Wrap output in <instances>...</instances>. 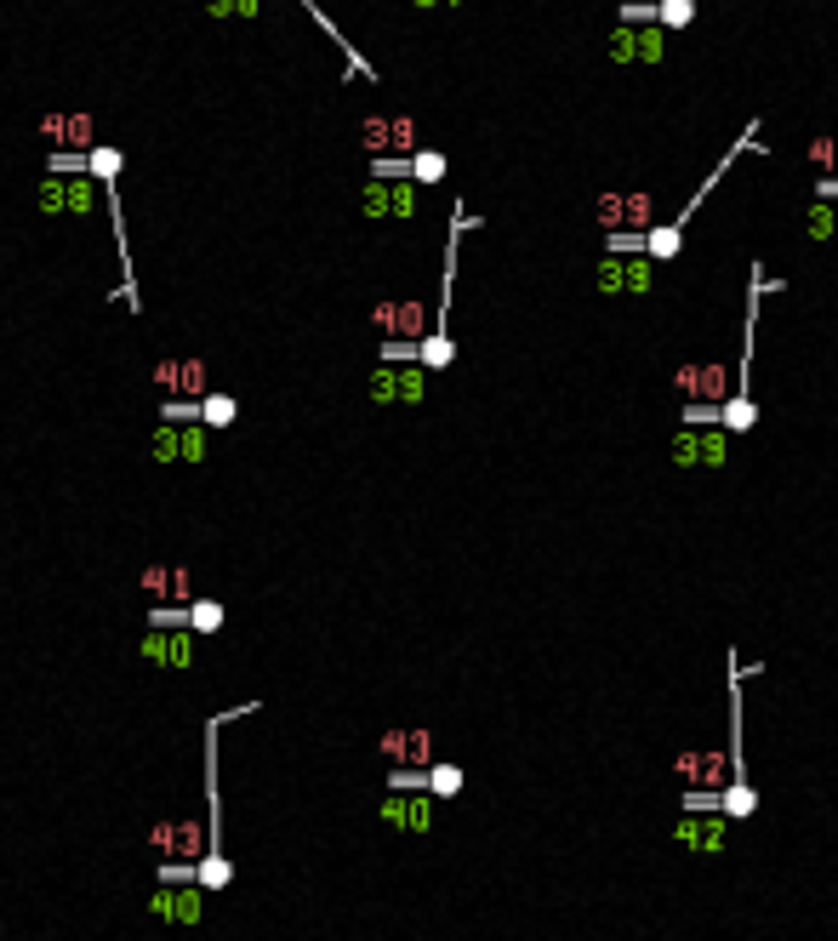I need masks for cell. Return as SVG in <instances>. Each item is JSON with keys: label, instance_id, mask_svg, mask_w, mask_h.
Wrapping results in <instances>:
<instances>
[{"label": "cell", "instance_id": "7c38bea8", "mask_svg": "<svg viewBox=\"0 0 838 941\" xmlns=\"http://www.w3.org/2000/svg\"><path fill=\"white\" fill-rule=\"evenodd\" d=\"M206 896L212 890H200V884H155L148 890V913H155L160 925L194 930V925H206Z\"/></svg>", "mask_w": 838, "mask_h": 941}, {"label": "cell", "instance_id": "4fadbf2b", "mask_svg": "<svg viewBox=\"0 0 838 941\" xmlns=\"http://www.w3.org/2000/svg\"><path fill=\"white\" fill-rule=\"evenodd\" d=\"M434 794H428V787H417V794H394V787H388V794L383 799H376V822H388L394 833H434Z\"/></svg>", "mask_w": 838, "mask_h": 941}, {"label": "cell", "instance_id": "d4e9b609", "mask_svg": "<svg viewBox=\"0 0 838 941\" xmlns=\"http://www.w3.org/2000/svg\"><path fill=\"white\" fill-rule=\"evenodd\" d=\"M194 884H200V890H228V884H235V861H228L223 850L200 856V873H194Z\"/></svg>", "mask_w": 838, "mask_h": 941}, {"label": "cell", "instance_id": "30bf717a", "mask_svg": "<svg viewBox=\"0 0 838 941\" xmlns=\"http://www.w3.org/2000/svg\"><path fill=\"white\" fill-rule=\"evenodd\" d=\"M673 845L696 850V856H725L730 850V817H725V810H679Z\"/></svg>", "mask_w": 838, "mask_h": 941}, {"label": "cell", "instance_id": "7a4b0ae2", "mask_svg": "<svg viewBox=\"0 0 838 941\" xmlns=\"http://www.w3.org/2000/svg\"><path fill=\"white\" fill-rule=\"evenodd\" d=\"M604 63H616V69H633V63L662 69L668 63V29H662V23H616V29L604 35Z\"/></svg>", "mask_w": 838, "mask_h": 941}, {"label": "cell", "instance_id": "ab89813d", "mask_svg": "<svg viewBox=\"0 0 838 941\" xmlns=\"http://www.w3.org/2000/svg\"><path fill=\"white\" fill-rule=\"evenodd\" d=\"M816 200H838V171H827V177H816V189H810Z\"/></svg>", "mask_w": 838, "mask_h": 941}, {"label": "cell", "instance_id": "d6a6232c", "mask_svg": "<svg viewBox=\"0 0 838 941\" xmlns=\"http://www.w3.org/2000/svg\"><path fill=\"white\" fill-rule=\"evenodd\" d=\"M160 422H177V428H183V422H206V417H200V400L166 394V400H160Z\"/></svg>", "mask_w": 838, "mask_h": 941}, {"label": "cell", "instance_id": "4dcf8cb0", "mask_svg": "<svg viewBox=\"0 0 838 941\" xmlns=\"http://www.w3.org/2000/svg\"><path fill=\"white\" fill-rule=\"evenodd\" d=\"M212 456V422H183V463H206Z\"/></svg>", "mask_w": 838, "mask_h": 941}, {"label": "cell", "instance_id": "ac0fdd59", "mask_svg": "<svg viewBox=\"0 0 838 941\" xmlns=\"http://www.w3.org/2000/svg\"><path fill=\"white\" fill-rule=\"evenodd\" d=\"M360 148H366L371 160L394 155V115H366L360 120Z\"/></svg>", "mask_w": 838, "mask_h": 941}, {"label": "cell", "instance_id": "74e56055", "mask_svg": "<svg viewBox=\"0 0 838 941\" xmlns=\"http://www.w3.org/2000/svg\"><path fill=\"white\" fill-rule=\"evenodd\" d=\"M616 23H656V0H622Z\"/></svg>", "mask_w": 838, "mask_h": 941}, {"label": "cell", "instance_id": "cb8c5ba5", "mask_svg": "<svg viewBox=\"0 0 838 941\" xmlns=\"http://www.w3.org/2000/svg\"><path fill=\"white\" fill-rule=\"evenodd\" d=\"M223 622H228V610H223V599H206L200 594L194 605H189V628L206 640V633H223Z\"/></svg>", "mask_w": 838, "mask_h": 941}, {"label": "cell", "instance_id": "9a60e30c", "mask_svg": "<svg viewBox=\"0 0 838 941\" xmlns=\"http://www.w3.org/2000/svg\"><path fill=\"white\" fill-rule=\"evenodd\" d=\"M376 753H383L388 765L428 771V765H434V730H383V736H376Z\"/></svg>", "mask_w": 838, "mask_h": 941}, {"label": "cell", "instance_id": "4316f807", "mask_svg": "<svg viewBox=\"0 0 838 941\" xmlns=\"http://www.w3.org/2000/svg\"><path fill=\"white\" fill-rule=\"evenodd\" d=\"M656 23H662L668 35L691 29V23H696V0H656Z\"/></svg>", "mask_w": 838, "mask_h": 941}, {"label": "cell", "instance_id": "d590c367", "mask_svg": "<svg viewBox=\"0 0 838 941\" xmlns=\"http://www.w3.org/2000/svg\"><path fill=\"white\" fill-rule=\"evenodd\" d=\"M155 389L160 394H183V360H155Z\"/></svg>", "mask_w": 838, "mask_h": 941}, {"label": "cell", "instance_id": "1f68e13d", "mask_svg": "<svg viewBox=\"0 0 838 941\" xmlns=\"http://www.w3.org/2000/svg\"><path fill=\"white\" fill-rule=\"evenodd\" d=\"M206 394H212V366L189 354L183 360V400H206Z\"/></svg>", "mask_w": 838, "mask_h": 941}, {"label": "cell", "instance_id": "8d00e7d4", "mask_svg": "<svg viewBox=\"0 0 838 941\" xmlns=\"http://www.w3.org/2000/svg\"><path fill=\"white\" fill-rule=\"evenodd\" d=\"M148 628H189V605H155L148 610Z\"/></svg>", "mask_w": 838, "mask_h": 941}, {"label": "cell", "instance_id": "f35d334b", "mask_svg": "<svg viewBox=\"0 0 838 941\" xmlns=\"http://www.w3.org/2000/svg\"><path fill=\"white\" fill-rule=\"evenodd\" d=\"M206 17H217V23L240 17V0H206Z\"/></svg>", "mask_w": 838, "mask_h": 941}, {"label": "cell", "instance_id": "b9f144b4", "mask_svg": "<svg viewBox=\"0 0 838 941\" xmlns=\"http://www.w3.org/2000/svg\"><path fill=\"white\" fill-rule=\"evenodd\" d=\"M616 7H622V0H616Z\"/></svg>", "mask_w": 838, "mask_h": 941}, {"label": "cell", "instance_id": "484cf974", "mask_svg": "<svg viewBox=\"0 0 838 941\" xmlns=\"http://www.w3.org/2000/svg\"><path fill=\"white\" fill-rule=\"evenodd\" d=\"M451 360H456V343H451V337L428 332V337L417 343V366H428V371H445Z\"/></svg>", "mask_w": 838, "mask_h": 941}, {"label": "cell", "instance_id": "f1b7e54d", "mask_svg": "<svg viewBox=\"0 0 838 941\" xmlns=\"http://www.w3.org/2000/svg\"><path fill=\"white\" fill-rule=\"evenodd\" d=\"M86 171L97 177V183H115V177L125 171V155H120V148H109V143H97L92 155H86Z\"/></svg>", "mask_w": 838, "mask_h": 941}, {"label": "cell", "instance_id": "8fae6325", "mask_svg": "<svg viewBox=\"0 0 838 941\" xmlns=\"http://www.w3.org/2000/svg\"><path fill=\"white\" fill-rule=\"evenodd\" d=\"M148 850L177 856V861H200V856H212V822H189V817L155 822L148 827Z\"/></svg>", "mask_w": 838, "mask_h": 941}, {"label": "cell", "instance_id": "52a82bcc", "mask_svg": "<svg viewBox=\"0 0 838 941\" xmlns=\"http://www.w3.org/2000/svg\"><path fill=\"white\" fill-rule=\"evenodd\" d=\"M673 776H684V787H730V782H747V771L735 765L730 748H679L673 753Z\"/></svg>", "mask_w": 838, "mask_h": 941}, {"label": "cell", "instance_id": "ba28073f", "mask_svg": "<svg viewBox=\"0 0 838 941\" xmlns=\"http://www.w3.org/2000/svg\"><path fill=\"white\" fill-rule=\"evenodd\" d=\"M35 138L52 143V155H92L97 148V120L86 109H52L35 120Z\"/></svg>", "mask_w": 838, "mask_h": 941}, {"label": "cell", "instance_id": "ffe728a7", "mask_svg": "<svg viewBox=\"0 0 838 941\" xmlns=\"http://www.w3.org/2000/svg\"><path fill=\"white\" fill-rule=\"evenodd\" d=\"M148 463H160V468L183 463V428H177V422H160L155 434H148Z\"/></svg>", "mask_w": 838, "mask_h": 941}, {"label": "cell", "instance_id": "5bb4252c", "mask_svg": "<svg viewBox=\"0 0 838 941\" xmlns=\"http://www.w3.org/2000/svg\"><path fill=\"white\" fill-rule=\"evenodd\" d=\"M673 394L679 400H730L735 394V371L730 366H714V360H691L673 371Z\"/></svg>", "mask_w": 838, "mask_h": 941}, {"label": "cell", "instance_id": "60d3db41", "mask_svg": "<svg viewBox=\"0 0 838 941\" xmlns=\"http://www.w3.org/2000/svg\"><path fill=\"white\" fill-rule=\"evenodd\" d=\"M417 12H440V7H463V0H411Z\"/></svg>", "mask_w": 838, "mask_h": 941}, {"label": "cell", "instance_id": "3957f363", "mask_svg": "<svg viewBox=\"0 0 838 941\" xmlns=\"http://www.w3.org/2000/svg\"><path fill=\"white\" fill-rule=\"evenodd\" d=\"M371 325L383 343H422L434 332V309L422 297H383V302H371Z\"/></svg>", "mask_w": 838, "mask_h": 941}, {"label": "cell", "instance_id": "d6986e66", "mask_svg": "<svg viewBox=\"0 0 838 941\" xmlns=\"http://www.w3.org/2000/svg\"><path fill=\"white\" fill-rule=\"evenodd\" d=\"M804 235L810 240H838V200H816L810 194V206H804Z\"/></svg>", "mask_w": 838, "mask_h": 941}, {"label": "cell", "instance_id": "44dd1931", "mask_svg": "<svg viewBox=\"0 0 838 941\" xmlns=\"http://www.w3.org/2000/svg\"><path fill=\"white\" fill-rule=\"evenodd\" d=\"M463 787H468L463 765H451V759H434V765H428V794H434V799H456Z\"/></svg>", "mask_w": 838, "mask_h": 941}, {"label": "cell", "instance_id": "5b68a950", "mask_svg": "<svg viewBox=\"0 0 838 941\" xmlns=\"http://www.w3.org/2000/svg\"><path fill=\"white\" fill-rule=\"evenodd\" d=\"M366 400L371 405H383V412H411V405H422L428 400V366H376L371 377H366Z\"/></svg>", "mask_w": 838, "mask_h": 941}, {"label": "cell", "instance_id": "836d02e7", "mask_svg": "<svg viewBox=\"0 0 838 941\" xmlns=\"http://www.w3.org/2000/svg\"><path fill=\"white\" fill-rule=\"evenodd\" d=\"M804 160L816 166L822 177H827V171H838V138H810V143H804Z\"/></svg>", "mask_w": 838, "mask_h": 941}, {"label": "cell", "instance_id": "e575fe53", "mask_svg": "<svg viewBox=\"0 0 838 941\" xmlns=\"http://www.w3.org/2000/svg\"><path fill=\"white\" fill-rule=\"evenodd\" d=\"M200 873V861H177V856H160V868H155V884H194Z\"/></svg>", "mask_w": 838, "mask_h": 941}, {"label": "cell", "instance_id": "e0dca14e", "mask_svg": "<svg viewBox=\"0 0 838 941\" xmlns=\"http://www.w3.org/2000/svg\"><path fill=\"white\" fill-rule=\"evenodd\" d=\"M35 212L40 217H69V177L63 171L35 177Z\"/></svg>", "mask_w": 838, "mask_h": 941}, {"label": "cell", "instance_id": "603a6c76", "mask_svg": "<svg viewBox=\"0 0 838 941\" xmlns=\"http://www.w3.org/2000/svg\"><path fill=\"white\" fill-rule=\"evenodd\" d=\"M445 171H451V160H445V148H417L411 155V183H445Z\"/></svg>", "mask_w": 838, "mask_h": 941}, {"label": "cell", "instance_id": "277c9868", "mask_svg": "<svg viewBox=\"0 0 838 941\" xmlns=\"http://www.w3.org/2000/svg\"><path fill=\"white\" fill-rule=\"evenodd\" d=\"M594 217L604 235H645V228H656V194L650 189H604Z\"/></svg>", "mask_w": 838, "mask_h": 941}, {"label": "cell", "instance_id": "f546056e", "mask_svg": "<svg viewBox=\"0 0 838 941\" xmlns=\"http://www.w3.org/2000/svg\"><path fill=\"white\" fill-rule=\"evenodd\" d=\"M679 422L714 428V422H725V405H719V400H684V405H679Z\"/></svg>", "mask_w": 838, "mask_h": 941}, {"label": "cell", "instance_id": "8992f818", "mask_svg": "<svg viewBox=\"0 0 838 941\" xmlns=\"http://www.w3.org/2000/svg\"><path fill=\"white\" fill-rule=\"evenodd\" d=\"M656 258L645 251H604L599 258V297H650Z\"/></svg>", "mask_w": 838, "mask_h": 941}, {"label": "cell", "instance_id": "7402d4cb", "mask_svg": "<svg viewBox=\"0 0 838 941\" xmlns=\"http://www.w3.org/2000/svg\"><path fill=\"white\" fill-rule=\"evenodd\" d=\"M137 588L155 605H171V559H148V565L137 571Z\"/></svg>", "mask_w": 838, "mask_h": 941}, {"label": "cell", "instance_id": "2e32d148", "mask_svg": "<svg viewBox=\"0 0 838 941\" xmlns=\"http://www.w3.org/2000/svg\"><path fill=\"white\" fill-rule=\"evenodd\" d=\"M354 206H360L366 223H394V183H388V177H366Z\"/></svg>", "mask_w": 838, "mask_h": 941}, {"label": "cell", "instance_id": "6da1fadb", "mask_svg": "<svg viewBox=\"0 0 838 941\" xmlns=\"http://www.w3.org/2000/svg\"><path fill=\"white\" fill-rule=\"evenodd\" d=\"M730 451H735V434L725 422H714V428H691V422H679L673 434H668V463L673 468H702V474H714V468H725L730 463Z\"/></svg>", "mask_w": 838, "mask_h": 941}, {"label": "cell", "instance_id": "9c48e42d", "mask_svg": "<svg viewBox=\"0 0 838 941\" xmlns=\"http://www.w3.org/2000/svg\"><path fill=\"white\" fill-rule=\"evenodd\" d=\"M137 656L148 668H177V674H189L194 668V656H200V633L194 628H148L143 640H137Z\"/></svg>", "mask_w": 838, "mask_h": 941}, {"label": "cell", "instance_id": "83f0119b", "mask_svg": "<svg viewBox=\"0 0 838 941\" xmlns=\"http://www.w3.org/2000/svg\"><path fill=\"white\" fill-rule=\"evenodd\" d=\"M200 417H206L212 428H235V417H240V400L235 394H206V400H200Z\"/></svg>", "mask_w": 838, "mask_h": 941}]
</instances>
